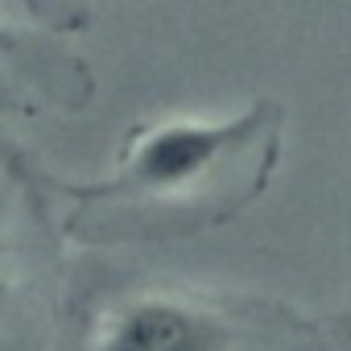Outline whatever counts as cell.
I'll return each mask as SVG.
<instances>
[{"label": "cell", "mask_w": 351, "mask_h": 351, "mask_svg": "<svg viewBox=\"0 0 351 351\" xmlns=\"http://www.w3.org/2000/svg\"><path fill=\"white\" fill-rule=\"evenodd\" d=\"M277 141V108L261 104L228 120H186L173 116L149 128H136L116 161V173L91 195L112 203L141 207H182L203 203L223 186L228 195H248L256 182L244 178L248 165H269L273 157H256V145Z\"/></svg>", "instance_id": "obj_1"}, {"label": "cell", "mask_w": 351, "mask_h": 351, "mask_svg": "<svg viewBox=\"0 0 351 351\" xmlns=\"http://www.w3.org/2000/svg\"><path fill=\"white\" fill-rule=\"evenodd\" d=\"M232 326L203 302L178 293H136L95 330L91 351H228Z\"/></svg>", "instance_id": "obj_2"}, {"label": "cell", "mask_w": 351, "mask_h": 351, "mask_svg": "<svg viewBox=\"0 0 351 351\" xmlns=\"http://www.w3.org/2000/svg\"><path fill=\"white\" fill-rule=\"evenodd\" d=\"M13 42H17V29H13L5 17H0V58H5V54L13 50Z\"/></svg>", "instance_id": "obj_3"}, {"label": "cell", "mask_w": 351, "mask_h": 351, "mask_svg": "<svg viewBox=\"0 0 351 351\" xmlns=\"http://www.w3.org/2000/svg\"><path fill=\"white\" fill-rule=\"evenodd\" d=\"M5 265L9 261H5V244H0V298H5Z\"/></svg>", "instance_id": "obj_4"}]
</instances>
